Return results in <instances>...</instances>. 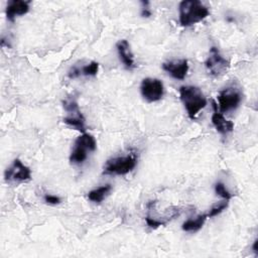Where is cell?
<instances>
[{"label": "cell", "instance_id": "6da1fadb", "mask_svg": "<svg viewBox=\"0 0 258 258\" xmlns=\"http://www.w3.org/2000/svg\"><path fill=\"white\" fill-rule=\"evenodd\" d=\"M179 23L183 27L197 24L210 15L209 8L199 0H183L178 5Z\"/></svg>", "mask_w": 258, "mask_h": 258}, {"label": "cell", "instance_id": "7a4b0ae2", "mask_svg": "<svg viewBox=\"0 0 258 258\" xmlns=\"http://www.w3.org/2000/svg\"><path fill=\"white\" fill-rule=\"evenodd\" d=\"M179 99L182 102L187 116L194 120L199 112L207 106V99L202 90L196 86H182L178 90Z\"/></svg>", "mask_w": 258, "mask_h": 258}, {"label": "cell", "instance_id": "3957f363", "mask_svg": "<svg viewBox=\"0 0 258 258\" xmlns=\"http://www.w3.org/2000/svg\"><path fill=\"white\" fill-rule=\"evenodd\" d=\"M137 164L135 153H129L123 156L112 157L107 160L103 168V174L124 175L132 171Z\"/></svg>", "mask_w": 258, "mask_h": 258}, {"label": "cell", "instance_id": "277c9868", "mask_svg": "<svg viewBox=\"0 0 258 258\" xmlns=\"http://www.w3.org/2000/svg\"><path fill=\"white\" fill-rule=\"evenodd\" d=\"M74 149L70 154V161L73 164H81L88 157V151H95L97 142L93 135L85 132L82 133L75 141Z\"/></svg>", "mask_w": 258, "mask_h": 258}, {"label": "cell", "instance_id": "5b68a950", "mask_svg": "<svg viewBox=\"0 0 258 258\" xmlns=\"http://www.w3.org/2000/svg\"><path fill=\"white\" fill-rule=\"evenodd\" d=\"M62 106L64 111L67 112V116L62 119L63 123L69 125L70 127L75 128L82 133L86 132V124L85 117L82 114L79 104L74 97H69L62 101Z\"/></svg>", "mask_w": 258, "mask_h": 258}, {"label": "cell", "instance_id": "8992f818", "mask_svg": "<svg viewBox=\"0 0 258 258\" xmlns=\"http://www.w3.org/2000/svg\"><path fill=\"white\" fill-rule=\"evenodd\" d=\"M209 74L213 77L223 76L230 68V61L226 59L216 46L210 48V53L205 61Z\"/></svg>", "mask_w": 258, "mask_h": 258}, {"label": "cell", "instance_id": "52a82bcc", "mask_svg": "<svg viewBox=\"0 0 258 258\" xmlns=\"http://www.w3.org/2000/svg\"><path fill=\"white\" fill-rule=\"evenodd\" d=\"M4 179L9 183L25 182L31 179V169L19 158H15L4 172Z\"/></svg>", "mask_w": 258, "mask_h": 258}, {"label": "cell", "instance_id": "ba28073f", "mask_svg": "<svg viewBox=\"0 0 258 258\" xmlns=\"http://www.w3.org/2000/svg\"><path fill=\"white\" fill-rule=\"evenodd\" d=\"M140 92L147 102H157L161 100L164 95L163 83L156 78H145L141 82Z\"/></svg>", "mask_w": 258, "mask_h": 258}, {"label": "cell", "instance_id": "9c48e42d", "mask_svg": "<svg viewBox=\"0 0 258 258\" xmlns=\"http://www.w3.org/2000/svg\"><path fill=\"white\" fill-rule=\"evenodd\" d=\"M242 101L241 92L234 88L228 87L220 91L218 95V103H219V111L221 113H226L232 110H235L239 107Z\"/></svg>", "mask_w": 258, "mask_h": 258}, {"label": "cell", "instance_id": "30bf717a", "mask_svg": "<svg viewBox=\"0 0 258 258\" xmlns=\"http://www.w3.org/2000/svg\"><path fill=\"white\" fill-rule=\"evenodd\" d=\"M161 67H162V70L165 71L170 77L180 81L184 80L189 69L188 61L185 58L168 60L163 62Z\"/></svg>", "mask_w": 258, "mask_h": 258}, {"label": "cell", "instance_id": "8fae6325", "mask_svg": "<svg viewBox=\"0 0 258 258\" xmlns=\"http://www.w3.org/2000/svg\"><path fill=\"white\" fill-rule=\"evenodd\" d=\"M212 105L214 108V113L212 115L211 120H212V124L214 125L216 130L222 135H227L228 133L232 132L234 129V123L230 120H227L224 117L223 113H221L218 110V105L214 100H212Z\"/></svg>", "mask_w": 258, "mask_h": 258}, {"label": "cell", "instance_id": "7c38bea8", "mask_svg": "<svg viewBox=\"0 0 258 258\" xmlns=\"http://www.w3.org/2000/svg\"><path fill=\"white\" fill-rule=\"evenodd\" d=\"M30 1H22V0H11L8 1L6 6V17L8 21L14 22L15 18L18 16H22L29 11Z\"/></svg>", "mask_w": 258, "mask_h": 258}, {"label": "cell", "instance_id": "4fadbf2b", "mask_svg": "<svg viewBox=\"0 0 258 258\" xmlns=\"http://www.w3.org/2000/svg\"><path fill=\"white\" fill-rule=\"evenodd\" d=\"M116 48H117L119 58L124 64V67L127 70H132L135 67V64H134V55L131 51L129 42L126 39H120L116 43Z\"/></svg>", "mask_w": 258, "mask_h": 258}, {"label": "cell", "instance_id": "5bb4252c", "mask_svg": "<svg viewBox=\"0 0 258 258\" xmlns=\"http://www.w3.org/2000/svg\"><path fill=\"white\" fill-rule=\"evenodd\" d=\"M99 72V63L97 61H91L81 68L78 66H74L68 73V77L70 79H77L81 76L85 77H95Z\"/></svg>", "mask_w": 258, "mask_h": 258}, {"label": "cell", "instance_id": "9a60e30c", "mask_svg": "<svg viewBox=\"0 0 258 258\" xmlns=\"http://www.w3.org/2000/svg\"><path fill=\"white\" fill-rule=\"evenodd\" d=\"M207 219H208L207 214L199 215L195 219H188L185 222H183L181 229L185 232H197L204 226Z\"/></svg>", "mask_w": 258, "mask_h": 258}, {"label": "cell", "instance_id": "2e32d148", "mask_svg": "<svg viewBox=\"0 0 258 258\" xmlns=\"http://www.w3.org/2000/svg\"><path fill=\"white\" fill-rule=\"evenodd\" d=\"M112 190V185L111 184H105L102 186H99L95 189H92L88 192V199L93 202V203H101Z\"/></svg>", "mask_w": 258, "mask_h": 258}, {"label": "cell", "instance_id": "e0dca14e", "mask_svg": "<svg viewBox=\"0 0 258 258\" xmlns=\"http://www.w3.org/2000/svg\"><path fill=\"white\" fill-rule=\"evenodd\" d=\"M215 192L220 196L221 198H223L224 200L230 201L233 198V195L226 188L225 184L222 181H218L215 183Z\"/></svg>", "mask_w": 258, "mask_h": 258}, {"label": "cell", "instance_id": "ac0fdd59", "mask_svg": "<svg viewBox=\"0 0 258 258\" xmlns=\"http://www.w3.org/2000/svg\"><path fill=\"white\" fill-rule=\"evenodd\" d=\"M228 205H229V201H227V200H224L223 202H221V203H218L217 205L213 206V207L211 208L210 212L207 214L208 218H213V217H216V216L220 215V214H221V213H222L224 210H226V209H227Z\"/></svg>", "mask_w": 258, "mask_h": 258}, {"label": "cell", "instance_id": "d6986e66", "mask_svg": "<svg viewBox=\"0 0 258 258\" xmlns=\"http://www.w3.org/2000/svg\"><path fill=\"white\" fill-rule=\"evenodd\" d=\"M145 222H146L147 226L150 227V228H152V229H156V228H158V227H160V226H164V225H165L162 221L157 220V219H155V218H151L150 216L145 217Z\"/></svg>", "mask_w": 258, "mask_h": 258}, {"label": "cell", "instance_id": "ffe728a7", "mask_svg": "<svg viewBox=\"0 0 258 258\" xmlns=\"http://www.w3.org/2000/svg\"><path fill=\"white\" fill-rule=\"evenodd\" d=\"M44 202L49 204V205H57L61 202L60 198L57 196H53V195H45L44 196Z\"/></svg>", "mask_w": 258, "mask_h": 258}, {"label": "cell", "instance_id": "44dd1931", "mask_svg": "<svg viewBox=\"0 0 258 258\" xmlns=\"http://www.w3.org/2000/svg\"><path fill=\"white\" fill-rule=\"evenodd\" d=\"M141 3L143 4V7H142V9H141L140 15H141L142 17H145V18L150 17V16L152 15V12H151V11L149 10V8L147 7L148 4H149V2H148V1H141Z\"/></svg>", "mask_w": 258, "mask_h": 258}, {"label": "cell", "instance_id": "7402d4cb", "mask_svg": "<svg viewBox=\"0 0 258 258\" xmlns=\"http://www.w3.org/2000/svg\"><path fill=\"white\" fill-rule=\"evenodd\" d=\"M257 244H258V240L256 239L252 245V249H253V252L257 255L258 254V249H257Z\"/></svg>", "mask_w": 258, "mask_h": 258}]
</instances>
